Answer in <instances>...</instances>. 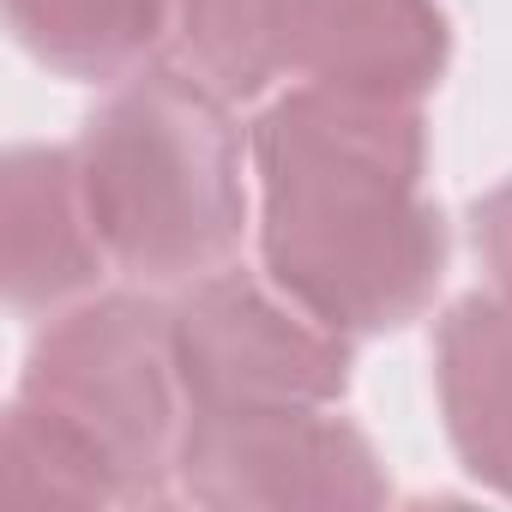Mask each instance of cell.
<instances>
[{
  "label": "cell",
  "instance_id": "obj_7",
  "mask_svg": "<svg viewBox=\"0 0 512 512\" xmlns=\"http://www.w3.org/2000/svg\"><path fill=\"white\" fill-rule=\"evenodd\" d=\"M0 241H7V302L19 314H61L97 290L109 253L97 241L73 151L25 145L7 157Z\"/></svg>",
  "mask_w": 512,
  "mask_h": 512
},
{
  "label": "cell",
  "instance_id": "obj_6",
  "mask_svg": "<svg viewBox=\"0 0 512 512\" xmlns=\"http://www.w3.org/2000/svg\"><path fill=\"white\" fill-rule=\"evenodd\" d=\"M452 37L434 0H290V73L302 85L422 103Z\"/></svg>",
  "mask_w": 512,
  "mask_h": 512
},
{
  "label": "cell",
  "instance_id": "obj_10",
  "mask_svg": "<svg viewBox=\"0 0 512 512\" xmlns=\"http://www.w3.org/2000/svg\"><path fill=\"white\" fill-rule=\"evenodd\" d=\"M175 55L229 103L290 79V0H175Z\"/></svg>",
  "mask_w": 512,
  "mask_h": 512
},
{
  "label": "cell",
  "instance_id": "obj_12",
  "mask_svg": "<svg viewBox=\"0 0 512 512\" xmlns=\"http://www.w3.org/2000/svg\"><path fill=\"white\" fill-rule=\"evenodd\" d=\"M476 253L494 278V290L512 302V181H500L488 199H476Z\"/></svg>",
  "mask_w": 512,
  "mask_h": 512
},
{
  "label": "cell",
  "instance_id": "obj_9",
  "mask_svg": "<svg viewBox=\"0 0 512 512\" xmlns=\"http://www.w3.org/2000/svg\"><path fill=\"white\" fill-rule=\"evenodd\" d=\"M169 7L175 0H7V25L49 73L115 85L163 43Z\"/></svg>",
  "mask_w": 512,
  "mask_h": 512
},
{
  "label": "cell",
  "instance_id": "obj_8",
  "mask_svg": "<svg viewBox=\"0 0 512 512\" xmlns=\"http://www.w3.org/2000/svg\"><path fill=\"white\" fill-rule=\"evenodd\" d=\"M434 392L458 464L512 500V302L464 296L434 332Z\"/></svg>",
  "mask_w": 512,
  "mask_h": 512
},
{
  "label": "cell",
  "instance_id": "obj_5",
  "mask_svg": "<svg viewBox=\"0 0 512 512\" xmlns=\"http://www.w3.org/2000/svg\"><path fill=\"white\" fill-rule=\"evenodd\" d=\"M175 494L217 512L380 506L386 470L374 446L332 410L187 416L175 446Z\"/></svg>",
  "mask_w": 512,
  "mask_h": 512
},
{
  "label": "cell",
  "instance_id": "obj_3",
  "mask_svg": "<svg viewBox=\"0 0 512 512\" xmlns=\"http://www.w3.org/2000/svg\"><path fill=\"white\" fill-rule=\"evenodd\" d=\"M13 404L73 440L109 482L115 506L163 500L175 488V446L187 416L169 350V308L145 296H85L49 314Z\"/></svg>",
  "mask_w": 512,
  "mask_h": 512
},
{
  "label": "cell",
  "instance_id": "obj_2",
  "mask_svg": "<svg viewBox=\"0 0 512 512\" xmlns=\"http://www.w3.org/2000/svg\"><path fill=\"white\" fill-rule=\"evenodd\" d=\"M79 187L109 266L181 290L241 247V133L229 97L187 67H139L109 85L79 145Z\"/></svg>",
  "mask_w": 512,
  "mask_h": 512
},
{
  "label": "cell",
  "instance_id": "obj_4",
  "mask_svg": "<svg viewBox=\"0 0 512 512\" xmlns=\"http://www.w3.org/2000/svg\"><path fill=\"white\" fill-rule=\"evenodd\" d=\"M169 350L187 416L332 410L350 386V338L235 266L175 290Z\"/></svg>",
  "mask_w": 512,
  "mask_h": 512
},
{
  "label": "cell",
  "instance_id": "obj_1",
  "mask_svg": "<svg viewBox=\"0 0 512 512\" xmlns=\"http://www.w3.org/2000/svg\"><path fill=\"white\" fill-rule=\"evenodd\" d=\"M266 278L344 338L410 326L446 278L416 103L332 85L284 91L247 133Z\"/></svg>",
  "mask_w": 512,
  "mask_h": 512
},
{
  "label": "cell",
  "instance_id": "obj_11",
  "mask_svg": "<svg viewBox=\"0 0 512 512\" xmlns=\"http://www.w3.org/2000/svg\"><path fill=\"white\" fill-rule=\"evenodd\" d=\"M0 500L7 506H115L109 482L97 476V464L61 440L43 416H31L25 404L7 410V434H0Z\"/></svg>",
  "mask_w": 512,
  "mask_h": 512
}]
</instances>
